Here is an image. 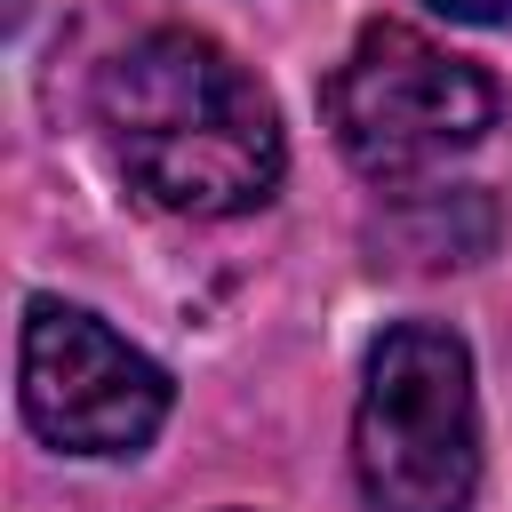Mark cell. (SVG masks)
<instances>
[{
	"instance_id": "1",
	"label": "cell",
	"mask_w": 512,
	"mask_h": 512,
	"mask_svg": "<svg viewBox=\"0 0 512 512\" xmlns=\"http://www.w3.org/2000/svg\"><path fill=\"white\" fill-rule=\"evenodd\" d=\"M96 120L128 184L176 216H240L280 184V112L208 32H144L96 72Z\"/></svg>"
},
{
	"instance_id": "2",
	"label": "cell",
	"mask_w": 512,
	"mask_h": 512,
	"mask_svg": "<svg viewBox=\"0 0 512 512\" xmlns=\"http://www.w3.org/2000/svg\"><path fill=\"white\" fill-rule=\"evenodd\" d=\"M352 464L376 512H464L480 488V400L456 328L400 320L368 352Z\"/></svg>"
},
{
	"instance_id": "3",
	"label": "cell",
	"mask_w": 512,
	"mask_h": 512,
	"mask_svg": "<svg viewBox=\"0 0 512 512\" xmlns=\"http://www.w3.org/2000/svg\"><path fill=\"white\" fill-rule=\"evenodd\" d=\"M320 104H328L344 160L376 184L416 176L448 152H472L496 128V80L392 16L352 40V56L328 72Z\"/></svg>"
},
{
	"instance_id": "4",
	"label": "cell",
	"mask_w": 512,
	"mask_h": 512,
	"mask_svg": "<svg viewBox=\"0 0 512 512\" xmlns=\"http://www.w3.org/2000/svg\"><path fill=\"white\" fill-rule=\"evenodd\" d=\"M24 424L64 456H136L168 424V376L112 336L96 312L32 296L24 304V352H16Z\"/></svg>"
},
{
	"instance_id": "5",
	"label": "cell",
	"mask_w": 512,
	"mask_h": 512,
	"mask_svg": "<svg viewBox=\"0 0 512 512\" xmlns=\"http://www.w3.org/2000/svg\"><path fill=\"white\" fill-rule=\"evenodd\" d=\"M440 16H456V24H496V16H512V0H432Z\"/></svg>"
}]
</instances>
